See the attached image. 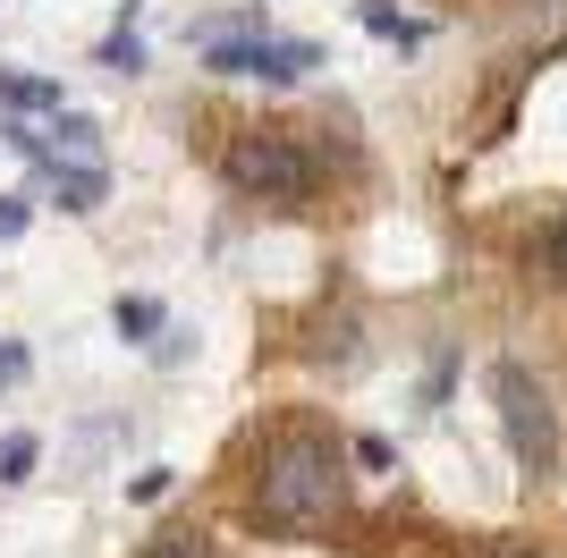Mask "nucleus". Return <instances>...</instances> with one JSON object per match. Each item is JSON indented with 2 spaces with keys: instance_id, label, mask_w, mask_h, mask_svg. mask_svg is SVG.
I'll list each match as a JSON object with an SVG mask.
<instances>
[{
  "instance_id": "nucleus-7",
  "label": "nucleus",
  "mask_w": 567,
  "mask_h": 558,
  "mask_svg": "<svg viewBox=\"0 0 567 558\" xmlns=\"http://www.w3.org/2000/svg\"><path fill=\"white\" fill-rule=\"evenodd\" d=\"M355 9H364V25H373L381 43H424L432 34L424 18H406V9H390V0H355Z\"/></svg>"
},
{
  "instance_id": "nucleus-14",
  "label": "nucleus",
  "mask_w": 567,
  "mask_h": 558,
  "mask_svg": "<svg viewBox=\"0 0 567 558\" xmlns=\"http://www.w3.org/2000/svg\"><path fill=\"white\" fill-rule=\"evenodd\" d=\"M0 381H25V355L18 348H0Z\"/></svg>"
},
{
  "instance_id": "nucleus-9",
  "label": "nucleus",
  "mask_w": 567,
  "mask_h": 558,
  "mask_svg": "<svg viewBox=\"0 0 567 558\" xmlns=\"http://www.w3.org/2000/svg\"><path fill=\"white\" fill-rule=\"evenodd\" d=\"M34 457H43V441H34V432H9V441H0V490L25 483V474H34Z\"/></svg>"
},
{
  "instance_id": "nucleus-2",
  "label": "nucleus",
  "mask_w": 567,
  "mask_h": 558,
  "mask_svg": "<svg viewBox=\"0 0 567 558\" xmlns=\"http://www.w3.org/2000/svg\"><path fill=\"white\" fill-rule=\"evenodd\" d=\"M220 178H229L237 195H255V204H306L322 162H313L297 136H280V127H246V136L220 153Z\"/></svg>"
},
{
  "instance_id": "nucleus-4",
  "label": "nucleus",
  "mask_w": 567,
  "mask_h": 558,
  "mask_svg": "<svg viewBox=\"0 0 567 558\" xmlns=\"http://www.w3.org/2000/svg\"><path fill=\"white\" fill-rule=\"evenodd\" d=\"M313 60H322L313 43H280V34H213V51H204V69L262 76V85H297V76H313Z\"/></svg>"
},
{
  "instance_id": "nucleus-6",
  "label": "nucleus",
  "mask_w": 567,
  "mask_h": 558,
  "mask_svg": "<svg viewBox=\"0 0 567 558\" xmlns=\"http://www.w3.org/2000/svg\"><path fill=\"white\" fill-rule=\"evenodd\" d=\"M111 330L127 339V348H153V339L169 330V304H162V297H144V288H136V297H118V304H111Z\"/></svg>"
},
{
  "instance_id": "nucleus-5",
  "label": "nucleus",
  "mask_w": 567,
  "mask_h": 558,
  "mask_svg": "<svg viewBox=\"0 0 567 558\" xmlns=\"http://www.w3.org/2000/svg\"><path fill=\"white\" fill-rule=\"evenodd\" d=\"M102 195H111L102 162H51V204L60 211H102Z\"/></svg>"
},
{
  "instance_id": "nucleus-13",
  "label": "nucleus",
  "mask_w": 567,
  "mask_h": 558,
  "mask_svg": "<svg viewBox=\"0 0 567 558\" xmlns=\"http://www.w3.org/2000/svg\"><path fill=\"white\" fill-rule=\"evenodd\" d=\"M25 229V204H0V237H18Z\"/></svg>"
},
{
  "instance_id": "nucleus-12",
  "label": "nucleus",
  "mask_w": 567,
  "mask_h": 558,
  "mask_svg": "<svg viewBox=\"0 0 567 558\" xmlns=\"http://www.w3.org/2000/svg\"><path fill=\"white\" fill-rule=\"evenodd\" d=\"M144 558H204V534H187V525H178V534H153Z\"/></svg>"
},
{
  "instance_id": "nucleus-8",
  "label": "nucleus",
  "mask_w": 567,
  "mask_h": 558,
  "mask_svg": "<svg viewBox=\"0 0 567 558\" xmlns=\"http://www.w3.org/2000/svg\"><path fill=\"white\" fill-rule=\"evenodd\" d=\"M0 102L9 111H60V85L51 76H0Z\"/></svg>"
},
{
  "instance_id": "nucleus-10",
  "label": "nucleus",
  "mask_w": 567,
  "mask_h": 558,
  "mask_svg": "<svg viewBox=\"0 0 567 558\" xmlns=\"http://www.w3.org/2000/svg\"><path fill=\"white\" fill-rule=\"evenodd\" d=\"M102 69H118V76H136V69H144V34H136V25H118L111 43H102Z\"/></svg>"
},
{
  "instance_id": "nucleus-3",
  "label": "nucleus",
  "mask_w": 567,
  "mask_h": 558,
  "mask_svg": "<svg viewBox=\"0 0 567 558\" xmlns=\"http://www.w3.org/2000/svg\"><path fill=\"white\" fill-rule=\"evenodd\" d=\"M492 397H499V423H508L517 465H525V474H550V465H559V415H550V390L508 355V364H492Z\"/></svg>"
},
{
  "instance_id": "nucleus-15",
  "label": "nucleus",
  "mask_w": 567,
  "mask_h": 558,
  "mask_svg": "<svg viewBox=\"0 0 567 558\" xmlns=\"http://www.w3.org/2000/svg\"><path fill=\"white\" fill-rule=\"evenodd\" d=\"M492 558H534V550H492Z\"/></svg>"
},
{
  "instance_id": "nucleus-1",
  "label": "nucleus",
  "mask_w": 567,
  "mask_h": 558,
  "mask_svg": "<svg viewBox=\"0 0 567 558\" xmlns=\"http://www.w3.org/2000/svg\"><path fill=\"white\" fill-rule=\"evenodd\" d=\"M339 499H348V465H339V448L322 441V432L288 423V432L262 441V457H255V508H262V525L306 534V525H331Z\"/></svg>"
},
{
  "instance_id": "nucleus-11",
  "label": "nucleus",
  "mask_w": 567,
  "mask_h": 558,
  "mask_svg": "<svg viewBox=\"0 0 567 558\" xmlns=\"http://www.w3.org/2000/svg\"><path fill=\"white\" fill-rule=\"evenodd\" d=\"M534 262H543V279H559V288H567V220H550V229H543Z\"/></svg>"
}]
</instances>
